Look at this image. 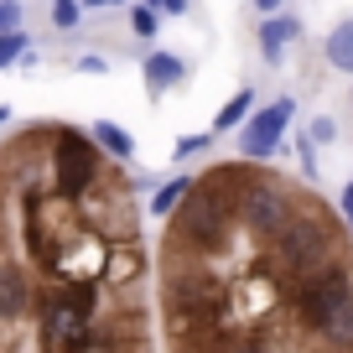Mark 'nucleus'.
Masks as SVG:
<instances>
[{"label": "nucleus", "instance_id": "nucleus-9", "mask_svg": "<svg viewBox=\"0 0 353 353\" xmlns=\"http://www.w3.org/2000/svg\"><path fill=\"white\" fill-rule=\"evenodd\" d=\"M291 42H301V21L286 16V11H270L265 26H260V57L265 63H281V52H286Z\"/></svg>", "mask_w": 353, "mask_h": 353}, {"label": "nucleus", "instance_id": "nucleus-3", "mask_svg": "<svg viewBox=\"0 0 353 353\" xmlns=\"http://www.w3.org/2000/svg\"><path fill=\"white\" fill-rule=\"evenodd\" d=\"M94 301H99V286L88 276H73L42 301V343L47 348H78L88 332V317H94Z\"/></svg>", "mask_w": 353, "mask_h": 353}, {"label": "nucleus", "instance_id": "nucleus-1", "mask_svg": "<svg viewBox=\"0 0 353 353\" xmlns=\"http://www.w3.org/2000/svg\"><path fill=\"white\" fill-rule=\"evenodd\" d=\"M296 317L301 327L322 332L327 343H353V276L343 265H322L296 276Z\"/></svg>", "mask_w": 353, "mask_h": 353}, {"label": "nucleus", "instance_id": "nucleus-12", "mask_svg": "<svg viewBox=\"0 0 353 353\" xmlns=\"http://www.w3.org/2000/svg\"><path fill=\"white\" fill-rule=\"evenodd\" d=\"M327 63L338 68V73H353V16L327 32Z\"/></svg>", "mask_w": 353, "mask_h": 353}, {"label": "nucleus", "instance_id": "nucleus-23", "mask_svg": "<svg viewBox=\"0 0 353 353\" xmlns=\"http://www.w3.org/2000/svg\"><path fill=\"white\" fill-rule=\"evenodd\" d=\"M312 141H317V145H327V141H338V125H332V120H312Z\"/></svg>", "mask_w": 353, "mask_h": 353}, {"label": "nucleus", "instance_id": "nucleus-6", "mask_svg": "<svg viewBox=\"0 0 353 353\" xmlns=\"http://www.w3.org/2000/svg\"><path fill=\"white\" fill-rule=\"evenodd\" d=\"M291 114H296V99H291V94L270 99L254 120L244 114V120H239V156H244V161H265V156H276V145H281V135H286Z\"/></svg>", "mask_w": 353, "mask_h": 353}, {"label": "nucleus", "instance_id": "nucleus-15", "mask_svg": "<svg viewBox=\"0 0 353 353\" xmlns=\"http://www.w3.org/2000/svg\"><path fill=\"white\" fill-rule=\"evenodd\" d=\"M94 141H99V151L120 156V161H130V156H135L130 130H120V125H110V120H99V125H94Z\"/></svg>", "mask_w": 353, "mask_h": 353}, {"label": "nucleus", "instance_id": "nucleus-27", "mask_svg": "<svg viewBox=\"0 0 353 353\" xmlns=\"http://www.w3.org/2000/svg\"><path fill=\"white\" fill-rule=\"evenodd\" d=\"M254 6H260L265 16H270V11H281V0H254Z\"/></svg>", "mask_w": 353, "mask_h": 353}, {"label": "nucleus", "instance_id": "nucleus-16", "mask_svg": "<svg viewBox=\"0 0 353 353\" xmlns=\"http://www.w3.org/2000/svg\"><path fill=\"white\" fill-rule=\"evenodd\" d=\"M21 52H26V32L21 26H16V32H0V68H11Z\"/></svg>", "mask_w": 353, "mask_h": 353}, {"label": "nucleus", "instance_id": "nucleus-13", "mask_svg": "<svg viewBox=\"0 0 353 353\" xmlns=\"http://www.w3.org/2000/svg\"><path fill=\"white\" fill-rule=\"evenodd\" d=\"M188 188H192V176H172V182H161V188H156V198H151V219H172L176 203L188 198Z\"/></svg>", "mask_w": 353, "mask_h": 353}, {"label": "nucleus", "instance_id": "nucleus-20", "mask_svg": "<svg viewBox=\"0 0 353 353\" xmlns=\"http://www.w3.org/2000/svg\"><path fill=\"white\" fill-rule=\"evenodd\" d=\"M26 21V11H21V0H0V32H16V26Z\"/></svg>", "mask_w": 353, "mask_h": 353}, {"label": "nucleus", "instance_id": "nucleus-2", "mask_svg": "<svg viewBox=\"0 0 353 353\" xmlns=\"http://www.w3.org/2000/svg\"><path fill=\"white\" fill-rule=\"evenodd\" d=\"M229 229H234V198L223 188H213L208 176L192 182L188 198L176 203V234H182V244L213 254L229 244Z\"/></svg>", "mask_w": 353, "mask_h": 353}, {"label": "nucleus", "instance_id": "nucleus-21", "mask_svg": "<svg viewBox=\"0 0 353 353\" xmlns=\"http://www.w3.org/2000/svg\"><path fill=\"white\" fill-rule=\"evenodd\" d=\"M213 145V130L208 135H182V141H176V156H198V151H208Z\"/></svg>", "mask_w": 353, "mask_h": 353}, {"label": "nucleus", "instance_id": "nucleus-4", "mask_svg": "<svg viewBox=\"0 0 353 353\" xmlns=\"http://www.w3.org/2000/svg\"><path fill=\"white\" fill-rule=\"evenodd\" d=\"M276 254H281V265H286V276H307V270L332 265L338 244H332V229L307 223V219H291L286 229L276 234Z\"/></svg>", "mask_w": 353, "mask_h": 353}, {"label": "nucleus", "instance_id": "nucleus-17", "mask_svg": "<svg viewBox=\"0 0 353 353\" xmlns=\"http://www.w3.org/2000/svg\"><path fill=\"white\" fill-rule=\"evenodd\" d=\"M130 32L141 37V42H151L156 37V6H135L130 11Z\"/></svg>", "mask_w": 353, "mask_h": 353}, {"label": "nucleus", "instance_id": "nucleus-7", "mask_svg": "<svg viewBox=\"0 0 353 353\" xmlns=\"http://www.w3.org/2000/svg\"><path fill=\"white\" fill-rule=\"evenodd\" d=\"M234 203H239V219L250 223L254 234H270V239H276V234L296 219V203H291L276 182H254V176L244 182V192H239Z\"/></svg>", "mask_w": 353, "mask_h": 353}, {"label": "nucleus", "instance_id": "nucleus-22", "mask_svg": "<svg viewBox=\"0 0 353 353\" xmlns=\"http://www.w3.org/2000/svg\"><path fill=\"white\" fill-rule=\"evenodd\" d=\"M78 73H88V78H99V73H110V63H104L99 52H83V57H78Z\"/></svg>", "mask_w": 353, "mask_h": 353}, {"label": "nucleus", "instance_id": "nucleus-25", "mask_svg": "<svg viewBox=\"0 0 353 353\" xmlns=\"http://www.w3.org/2000/svg\"><path fill=\"white\" fill-rule=\"evenodd\" d=\"M83 11H110V6H125V0H78Z\"/></svg>", "mask_w": 353, "mask_h": 353}, {"label": "nucleus", "instance_id": "nucleus-18", "mask_svg": "<svg viewBox=\"0 0 353 353\" xmlns=\"http://www.w3.org/2000/svg\"><path fill=\"white\" fill-rule=\"evenodd\" d=\"M78 16H83V6H78V0H52V21L63 26V32H68V26H78Z\"/></svg>", "mask_w": 353, "mask_h": 353}, {"label": "nucleus", "instance_id": "nucleus-14", "mask_svg": "<svg viewBox=\"0 0 353 353\" xmlns=\"http://www.w3.org/2000/svg\"><path fill=\"white\" fill-rule=\"evenodd\" d=\"M254 110V88H239L229 104L219 110V120H213V135H229V130H239V120Z\"/></svg>", "mask_w": 353, "mask_h": 353}, {"label": "nucleus", "instance_id": "nucleus-10", "mask_svg": "<svg viewBox=\"0 0 353 353\" xmlns=\"http://www.w3.org/2000/svg\"><path fill=\"white\" fill-rule=\"evenodd\" d=\"M26 301H32V281H26V270H21V265H0V322L21 317Z\"/></svg>", "mask_w": 353, "mask_h": 353}, {"label": "nucleus", "instance_id": "nucleus-28", "mask_svg": "<svg viewBox=\"0 0 353 353\" xmlns=\"http://www.w3.org/2000/svg\"><path fill=\"white\" fill-rule=\"evenodd\" d=\"M6 120H11V104H0V125H6Z\"/></svg>", "mask_w": 353, "mask_h": 353}, {"label": "nucleus", "instance_id": "nucleus-19", "mask_svg": "<svg viewBox=\"0 0 353 353\" xmlns=\"http://www.w3.org/2000/svg\"><path fill=\"white\" fill-rule=\"evenodd\" d=\"M296 156H301V172L317 176V141L312 135H296Z\"/></svg>", "mask_w": 353, "mask_h": 353}, {"label": "nucleus", "instance_id": "nucleus-24", "mask_svg": "<svg viewBox=\"0 0 353 353\" xmlns=\"http://www.w3.org/2000/svg\"><path fill=\"white\" fill-rule=\"evenodd\" d=\"M151 6H156V11H166V16H182V11H188V0H151Z\"/></svg>", "mask_w": 353, "mask_h": 353}, {"label": "nucleus", "instance_id": "nucleus-8", "mask_svg": "<svg viewBox=\"0 0 353 353\" xmlns=\"http://www.w3.org/2000/svg\"><path fill=\"white\" fill-rule=\"evenodd\" d=\"M166 301H172V312H182V317H213L223 301V281L208 276V270H188V276H172V286H166Z\"/></svg>", "mask_w": 353, "mask_h": 353}, {"label": "nucleus", "instance_id": "nucleus-5", "mask_svg": "<svg viewBox=\"0 0 353 353\" xmlns=\"http://www.w3.org/2000/svg\"><path fill=\"white\" fill-rule=\"evenodd\" d=\"M52 166H57V176H52L57 198H78V192L94 182V172H99V141H88V135H78V130H57Z\"/></svg>", "mask_w": 353, "mask_h": 353}, {"label": "nucleus", "instance_id": "nucleus-26", "mask_svg": "<svg viewBox=\"0 0 353 353\" xmlns=\"http://www.w3.org/2000/svg\"><path fill=\"white\" fill-rule=\"evenodd\" d=\"M338 203H343V213H353V182H343V192H338Z\"/></svg>", "mask_w": 353, "mask_h": 353}, {"label": "nucleus", "instance_id": "nucleus-29", "mask_svg": "<svg viewBox=\"0 0 353 353\" xmlns=\"http://www.w3.org/2000/svg\"><path fill=\"white\" fill-rule=\"evenodd\" d=\"M348 229H353V213H348Z\"/></svg>", "mask_w": 353, "mask_h": 353}, {"label": "nucleus", "instance_id": "nucleus-11", "mask_svg": "<svg viewBox=\"0 0 353 353\" xmlns=\"http://www.w3.org/2000/svg\"><path fill=\"white\" fill-rule=\"evenodd\" d=\"M182 73H188V63H182L176 52H151V57H145V94L161 99L166 88L182 83Z\"/></svg>", "mask_w": 353, "mask_h": 353}]
</instances>
